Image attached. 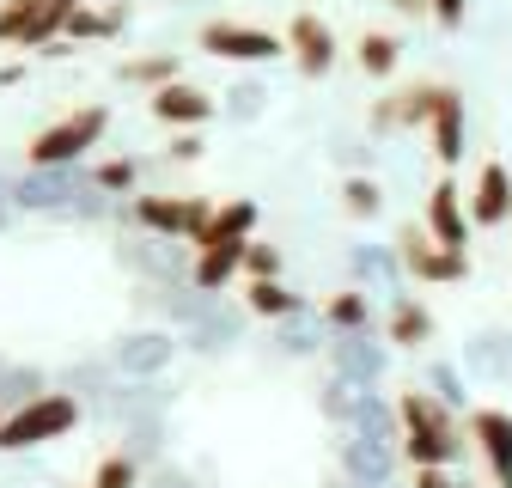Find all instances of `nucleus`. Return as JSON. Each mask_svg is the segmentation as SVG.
<instances>
[{
  "label": "nucleus",
  "mask_w": 512,
  "mask_h": 488,
  "mask_svg": "<svg viewBox=\"0 0 512 488\" xmlns=\"http://www.w3.org/2000/svg\"><path fill=\"white\" fill-rule=\"evenodd\" d=\"M470 446L482 452L488 482L494 488H512V415L506 409H494V403H476L470 409Z\"/></svg>",
  "instance_id": "nucleus-15"
},
{
  "label": "nucleus",
  "mask_w": 512,
  "mask_h": 488,
  "mask_svg": "<svg viewBox=\"0 0 512 488\" xmlns=\"http://www.w3.org/2000/svg\"><path fill=\"white\" fill-rule=\"evenodd\" d=\"M116 257H122V269H135L147 287L189 281V269H196V251H189V244H171V238H153V232H122Z\"/></svg>",
  "instance_id": "nucleus-6"
},
{
  "label": "nucleus",
  "mask_w": 512,
  "mask_h": 488,
  "mask_svg": "<svg viewBox=\"0 0 512 488\" xmlns=\"http://www.w3.org/2000/svg\"><path fill=\"white\" fill-rule=\"evenodd\" d=\"M244 312H250V318H263V324H281V318L311 312V305H305L287 281H250V287H244Z\"/></svg>",
  "instance_id": "nucleus-25"
},
{
  "label": "nucleus",
  "mask_w": 512,
  "mask_h": 488,
  "mask_svg": "<svg viewBox=\"0 0 512 488\" xmlns=\"http://www.w3.org/2000/svg\"><path fill=\"white\" fill-rule=\"evenodd\" d=\"M177 354H183V336L153 324V330H128L110 348V366H116V379H159V373H171Z\"/></svg>",
  "instance_id": "nucleus-9"
},
{
  "label": "nucleus",
  "mask_w": 512,
  "mask_h": 488,
  "mask_svg": "<svg viewBox=\"0 0 512 488\" xmlns=\"http://www.w3.org/2000/svg\"><path fill=\"white\" fill-rule=\"evenodd\" d=\"M86 177L98 183L104 196H116V202H122V196H141V159H128V153H122V159H98Z\"/></svg>",
  "instance_id": "nucleus-34"
},
{
  "label": "nucleus",
  "mask_w": 512,
  "mask_h": 488,
  "mask_svg": "<svg viewBox=\"0 0 512 488\" xmlns=\"http://www.w3.org/2000/svg\"><path fill=\"white\" fill-rule=\"evenodd\" d=\"M458 488H476V482H458Z\"/></svg>",
  "instance_id": "nucleus-50"
},
{
  "label": "nucleus",
  "mask_w": 512,
  "mask_h": 488,
  "mask_svg": "<svg viewBox=\"0 0 512 488\" xmlns=\"http://www.w3.org/2000/svg\"><path fill=\"white\" fill-rule=\"evenodd\" d=\"M0 427H7V403H0Z\"/></svg>",
  "instance_id": "nucleus-49"
},
{
  "label": "nucleus",
  "mask_w": 512,
  "mask_h": 488,
  "mask_svg": "<svg viewBox=\"0 0 512 488\" xmlns=\"http://www.w3.org/2000/svg\"><path fill=\"white\" fill-rule=\"evenodd\" d=\"M202 238H256V202H244V196H232V202H220Z\"/></svg>",
  "instance_id": "nucleus-36"
},
{
  "label": "nucleus",
  "mask_w": 512,
  "mask_h": 488,
  "mask_svg": "<svg viewBox=\"0 0 512 488\" xmlns=\"http://www.w3.org/2000/svg\"><path fill=\"white\" fill-rule=\"evenodd\" d=\"M141 464L128 458V452H110V458H98V470H92V482L86 488H141Z\"/></svg>",
  "instance_id": "nucleus-38"
},
{
  "label": "nucleus",
  "mask_w": 512,
  "mask_h": 488,
  "mask_svg": "<svg viewBox=\"0 0 512 488\" xmlns=\"http://www.w3.org/2000/svg\"><path fill=\"white\" fill-rule=\"evenodd\" d=\"M354 61H360L366 80H391V74L403 68V43H397L391 31H366V37L354 43Z\"/></svg>",
  "instance_id": "nucleus-29"
},
{
  "label": "nucleus",
  "mask_w": 512,
  "mask_h": 488,
  "mask_svg": "<svg viewBox=\"0 0 512 488\" xmlns=\"http://www.w3.org/2000/svg\"><path fill=\"white\" fill-rule=\"evenodd\" d=\"M470 226H512V171L500 159H488L476 171V190H470Z\"/></svg>",
  "instance_id": "nucleus-19"
},
{
  "label": "nucleus",
  "mask_w": 512,
  "mask_h": 488,
  "mask_svg": "<svg viewBox=\"0 0 512 488\" xmlns=\"http://www.w3.org/2000/svg\"><path fill=\"white\" fill-rule=\"evenodd\" d=\"M104 135H110V110L104 104H80V110H68L61 122H49V129L25 147V165H37V171L80 165L92 147H104Z\"/></svg>",
  "instance_id": "nucleus-2"
},
{
  "label": "nucleus",
  "mask_w": 512,
  "mask_h": 488,
  "mask_svg": "<svg viewBox=\"0 0 512 488\" xmlns=\"http://www.w3.org/2000/svg\"><path fill=\"white\" fill-rule=\"evenodd\" d=\"M116 452H128L141 470H153V464H165V409L159 415H141V421H128L122 427V446Z\"/></svg>",
  "instance_id": "nucleus-27"
},
{
  "label": "nucleus",
  "mask_w": 512,
  "mask_h": 488,
  "mask_svg": "<svg viewBox=\"0 0 512 488\" xmlns=\"http://www.w3.org/2000/svg\"><path fill=\"white\" fill-rule=\"evenodd\" d=\"M244 330H250V312H244V299L232 305V299L208 293L202 318L183 330V348H196V354H232V348L244 342Z\"/></svg>",
  "instance_id": "nucleus-13"
},
{
  "label": "nucleus",
  "mask_w": 512,
  "mask_h": 488,
  "mask_svg": "<svg viewBox=\"0 0 512 488\" xmlns=\"http://www.w3.org/2000/svg\"><path fill=\"white\" fill-rule=\"evenodd\" d=\"M464 379H482V385H512V330H476L458 354Z\"/></svg>",
  "instance_id": "nucleus-18"
},
{
  "label": "nucleus",
  "mask_w": 512,
  "mask_h": 488,
  "mask_svg": "<svg viewBox=\"0 0 512 488\" xmlns=\"http://www.w3.org/2000/svg\"><path fill=\"white\" fill-rule=\"evenodd\" d=\"M348 275H354V287H366V293H403V257L391 251V244H348Z\"/></svg>",
  "instance_id": "nucleus-20"
},
{
  "label": "nucleus",
  "mask_w": 512,
  "mask_h": 488,
  "mask_svg": "<svg viewBox=\"0 0 512 488\" xmlns=\"http://www.w3.org/2000/svg\"><path fill=\"white\" fill-rule=\"evenodd\" d=\"M384 342L391 348H427L433 342V312L415 293H391V312H384Z\"/></svg>",
  "instance_id": "nucleus-23"
},
{
  "label": "nucleus",
  "mask_w": 512,
  "mask_h": 488,
  "mask_svg": "<svg viewBox=\"0 0 512 488\" xmlns=\"http://www.w3.org/2000/svg\"><path fill=\"white\" fill-rule=\"evenodd\" d=\"M336 458H342V476L360 482V488H384V482H397V470H403V446L397 440H366V434H342Z\"/></svg>",
  "instance_id": "nucleus-12"
},
{
  "label": "nucleus",
  "mask_w": 512,
  "mask_h": 488,
  "mask_svg": "<svg viewBox=\"0 0 512 488\" xmlns=\"http://www.w3.org/2000/svg\"><path fill=\"white\" fill-rule=\"evenodd\" d=\"M342 208H348L354 220H378V214H384V190H378L372 171H348V177H342Z\"/></svg>",
  "instance_id": "nucleus-35"
},
{
  "label": "nucleus",
  "mask_w": 512,
  "mask_h": 488,
  "mask_svg": "<svg viewBox=\"0 0 512 488\" xmlns=\"http://www.w3.org/2000/svg\"><path fill=\"white\" fill-rule=\"evenodd\" d=\"M287 49H293V61H299V74H305V80H324L336 61H342L336 31L317 19V13H293V25H287Z\"/></svg>",
  "instance_id": "nucleus-17"
},
{
  "label": "nucleus",
  "mask_w": 512,
  "mask_h": 488,
  "mask_svg": "<svg viewBox=\"0 0 512 488\" xmlns=\"http://www.w3.org/2000/svg\"><path fill=\"white\" fill-rule=\"evenodd\" d=\"M141 488H202L189 470H177V464H153L147 476H141Z\"/></svg>",
  "instance_id": "nucleus-42"
},
{
  "label": "nucleus",
  "mask_w": 512,
  "mask_h": 488,
  "mask_svg": "<svg viewBox=\"0 0 512 488\" xmlns=\"http://www.w3.org/2000/svg\"><path fill=\"white\" fill-rule=\"evenodd\" d=\"M263 110H269V92L256 86V80L232 86V92H226V104H220V116H232V122H256V116H263Z\"/></svg>",
  "instance_id": "nucleus-39"
},
{
  "label": "nucleus",
  "mask_w": 512,
  "mask_h": 488,
  "mask_svg": "<svg viewBox=\"0 0 512 488\" xmlns=\"http://www.w3.org/2000/svg\"><path fill=\"white\" fill-rule=\"evenodd\" d=\"M177 68H183V61L165 49V55H141V61H122V68H116V80L122 86H147V92H159V86H171L177 80Z\"/></svg>",
  "instance_id": "nucleus-33"
},
{
  "label": "nucleus",
  "mask_w": 512,
  "mask_h": 488,
  "mask_svg": "<svg viewBox=\"0 0 512 488\" xmlns=\"http://www.w3.org/2000/svg\"><path fill=\"white\" fill-rule=\"evenodd\" d=\"M427 238L445 244V251H470V202L452 177H439L433 190H427V214H421Z\"/></svg>",
  "instance_id": "nucleus-16"
},
{
  "label": "nucleus",
  "mask_w": 512,
  "mask_h": 488,
  "mask_svg": "<svg viewBox=\"0 0 512 488\" xmlns=\"http://www.w3.org/2000/svg\"><path fill=\"white\" fill-rule=\"evenodd\" d=\"M360 397H366V385H354V379H342V373H324V385H317V409H324L336 427H348V421H354Z\"/></svg>",
  "instance_id": "nucleus-32"
},
{
  "label": "nucleus",
  "mask_w": 512,
  "mask_h": 488,
  "mask_svg": "<svg viewBox=\"0 0 512 488\" xmlns=\"http://www.w3.org/2000/svg\"><path fill=\"white\" fill-rule=\"evenodd\" d=\"M202 49L220 55V61H244V68H256V61H281V55H287V37L263 31V25L214 19V25H202Z\"/></svg>",
  "instance_id": "nucleus-11"
},
{
  "label": "nucleus",
  "mask_w": 512,
  "mask_h": 488,
  "mask_svg": "<svg viewBox=\"0 0 512 488\" xmlns=\"http://www.w3.org/2000/svg\"><path fill=\"white\" fill-rule=\"evenodd\" d=\"M324 360H330V373H342V379H354V385L378 391V385H384V373H391V342H384L378 330H354V336H336V330H330Z\"/></svg>",
  "instance_id": "nucleus-10"
},
{
  "label": "nucleus",
  "mask_w": 512,
  "mask_h": 488,
  "mask_svg": "<svg viewBox=\"0 0 512 488\" xmlns=\"http://www.w3.org/2000/svg\"><path fill=\"white\" fill-rule=\"evenodd\" d=\"M427 391L452 409V415H470V379H464L458 360H433V366H427Z\"/></svg>",
  "instance_id": "nucleus-31"
},
{
  "label": "nucleus",
  "mask_w": 512,
  "mask_h": 488,
  "mask_svg": "<svg viewBox=\"0 0 512 488\" xmlns=\"http://www.w3.org/2000/svg\"><path fill=\"white\" fill-rule=\"evenodd\" d=\"M324 488H360V482H348V476H330ZM384 488H397V482H384Z\"/></svg>",
  "instance_id": "nucleus-48"
},
{
  "label": "nucleus",
  "mask_w": 512,
  "mask_h": 488,
  "mask_svg": "<svg viewBox=\"0 0 512 488\" xmlns=\"http://www.w3.org/2000/svg\"><path fill=\"white\" fill-rule=\"evenodd\" d=\"M147 110H153V122H165V129H177V135H196V129H208V122L220 116L214 92L189 86V80H171V86L147 92Z\"/></svg>",
  "instance_id": "nucleus-14"
},
{
  "label": "nucleus",
  "mask_w": 512,
  "mask_h": 488,
  "mask_svg": "<svg viewBox=\"0 0 512 488\" xmlns=\"http://www.w3.org/2000/svg\"><path fill=\"white\" fill-rule=\"evenodd\" d=\"M372 153H378V147H372V135H366V141H342V147H336V159H342L348 171H372Z\"/></svg>",
  "instance_id": "nucleus-44"
},
{
  "label": "nucleus",
  "mask_w": 512,
  "mask_h": 488,
  "mask_svg": "<svg viewBox=\"0 0 512 488\" xmlns=\"http://www.w3.org/2000/svg\"><path fill=\"white\" fill-rule=\"evenodd\" d=\"M86 403L74 391H49L25 409L7 415V427H0V452H31V446H49V440H68L74 427H80Z\"/></svg>",
  "instance_id": "nucleus-3"
},
{
  "label": "nucleus",
  "mask_w": 512,
  "mask_h": 488,
  "mask_svg": "<svg viewBox=\"0 0 512 488\" xmlns=\"http://www.w3.org/2000/svg\"><path fill=\"white\" fill-rule=\"evenodd\" d=\"M37 397H49V373L43 366H19V360H7V373H0V403H7V415L13 409H25V403H37Z\"/></svg>",
  "instance_id": "nucleus-30"
},
{
  "label": "nucleus",
  "mask_w": 512,
  "mask_h": 488,
  "mask_svg": "<svg viewBox=\"0 0 512 488\" xmlns=\"http://www.w3.org/2000/svg\"><path fill=\"white\" fill-rule=\"evenodd\" d=\"M269 348L287 354V360H317V354L330 348V330H324V318H317V312H299V318L269 324Z\"/></svg>",
  "instance_id": "nucleus-22"
},
{
  "label": "nucleus",
  "mask_w": 512,
  "mask_h": 488,
  "mask_svg": "<svg viewBox=\"0 0 512 488\" xmlns=\"http://www.w3.org/2000/svg\"><path fill=\"white\" fill-rule=\"evenodd\" d=\"M427 13H433L445 31H464V13H470V0H427Z\"/></svg>",
  "instance_id": "nucleus-43"
},
{
  "label": "nucleus",
  "mask_w": 512,
  "mask_h": 488,
  "mask_svg": "<svg viewBox=\"0 0 512 488\" xmlns=\"http://www.w3.org/2000/svg\"><path fill=\"white\" fill-rule=\"evenodd\" d=\"M244 275L250 281H281V251H275V244H263V238H250L244 244Z\"/></svg>",
  "instance_id": "nucleus-40"
},
{
  "label": "nucleus",
  "mask_w": 512,
  "mask_h": 488,
  "mask_svg": "<svg viewBox=\"0 0 512 488\" xmlns=\"http://www.w3.org/2000/svg\"><path fill=\"white\" fill-rule=\"evenodd\" d=\"M165 159H177V165H196V159H202V135H177Z\"/></svg>",
  "instance_id": "nucleus-45"
},
{
  "label": "nucleus",
  "mask_w": 512,
  "mask_h": 488,
  "mask_svg": "<svg viewBox=\"0 0 512 488\" xmlns=\"http://www.w3.org/2000/svg\"><path fill=\"white\" fill-rule=\"evenodd\" d=\"M317 318H324V330H336V336L372 330V293L366 287H342V293H330L324 305H317Z\"/></svg>",
  "instance_id": "nucleus-26"
},
{
  "label": "nucleus",
  "mask_w": 512,
  "mask_h": 488,
  "mask_svg": "<svg viewBox=\"0 0 512 488\" xmlns=\"http://www.w3.org/2000/svg\"><path fill=\"white\" fill-rule=\"evenodd\" d=\"M397 257H403V275L421 281V287H452V281L470 275V251H445V244L427 238V226L397 232Z\"/></svg>",
  "instance_id": "nucleus-8"
},
{
  "label": "nucleus",
  "mask_w": 512,
  "mask_h": 488,
  "mask_svg": "<svg viewBox=\"0 0 512 488\" xmlns=\"http://www.w3.org/2000/svg\"><path fill=\"white\" fill-rule=\"evenodd\" d=\"M403 129V92H391V98H378L372 104V122H366V135L378 141V135H397Z\"/></svg>",
  "instance_id": "nucleus-41"
},
{
  "label": "nucleus",
  "mask_w": 512,
  "mask_h": 488,
  "mask_svg": "<svg viewBox=\"0 0 512 488\" xmlns=\"http://www.w3.org/2000/svg\"><path fill=\"white\" fill-rule=\"evenodd\" d=\"M122 19H128V13H92L86 0H80V13L68 19V31H61V37H68V43H104V37L122 31Z\"/></svg>",
  "instance_id": "nucleus-37"
},
{
  "label": "nucleus",
  "mask_w": 512,
  "mask_h": 488,
  "mask_svg": "<svg viewBox=\"0 0 512 488\" xmlns=\"http://www.w3.org/2000/svg\"><path fill=\"white\" fill-rule=\"evenodd\" d=\"M147 299H153V312L165 318V330H189L202 318V305H208V293L196 287V281H165V287H147Z\"/></svg>",
  "instance_id": "nucleus-24"
},
{
  "label": "nucleus",
  "mask_w": 512,
  "mask_h": 488,
  "mask_svg": "<svg viewBox=\"0 0 512 488\" xmlns=\"http://www.w3.org/2000/svg\"><path fill=\"white\" fill-rule=\"evenodd\" d=\"M86 183H92V177H86L80 165H55V171L25 165V177H13V208H19V214H49V220H61V214L80 202Z\"/></svg>",
  "instance_id": "nucleus-7"
},
{
  "label": "nucleus",
  "mask_w": 512,
  "mask_h": 488,
  "mask_svg": "<svg viewBox=\"0 0 512 488\" xmlns=\"http://www.w3.org/2000/svg\"><path fill=\"white\" fill-rule=\"evenodd\" d=\"M342 434H366V440H397V446H403V421H397V403H384L378 391H366V397H360V409H354V421L342 427Z\"/></svg>",
  "instance_id": "nucleus-28"
},
{
  "label": "nucleus",
  "mask_w": 512,
  "mask_h": 488,
  "mask_svg": "<svg viewBox=\"0 0 512 488\" xmlns=\"http://www.w3.org/2000/svg\"><path fill=\"white\" fill-rule=\"evenodd\" d=\"M397 421H403V458L415 470H452L464 440H458V415L445 409L427 385H409L397 397Z\"/></svg>",
  "instance_id": "nucleus-1"
},
{
  "label": "nucleus",
  "mask_w": 512,
  "mask_h": 488,
  "mask_svg": "<svg viewBox=\"0 0 512 488\" xmlns=\"http://www.w3.org/2000/svg\"><path fill=\"white\" fill-rule=\"evenodd\" d=\"M427 135H433V153H439V165H445V171L464 165V98H458L452 86H439V92H433Z\"/></svg>",
  "instance_id": "nucleus-21"
},
{
  "label": "nucleus",
  "mask_w": 512,
  "mask_h": 488,
  "mask_svg": "<svg viewBox=\"0 0 512 488\" xmlns=\"http://www.w3.org/2000/svg\"><path fill=\"white\" fill-rule=\"evenodd\" d=\"M13 214H19V208H13V177H0V232L13 226Z\"/></svg>",
  "instance_id": "nucleus-47"
},
{
  "label": "nucleus",
  "mask_w": 512,
  "mask_h": 488,
  "mask_svg": "<svg viewBox=\"0 0 512 488\" xmlns=\"http://www.w3.org/2000/svg\"><path fill=\"white\" fill-rule=\"evenodd\" d=\"M128 220L153 238H171V244H189L196 251L208 220H214V202L208 196H128Z\"/></svg>",
  "instance_id": "nucleus-4"
},
{
  "label": "nucleus",
  "mask_w": 512,
  "mask_h": 488,
  "mask_svg": "<svg viewBox=\"0 0 512 488\" xmlns=\"http://www.w3.org/2000/svg\"><path fill=\"white\" fill-rule=\"evenodd\" d=\"M80 13V0H7L0 7V43L13 49H49L68 19Z\"/></svg>",
  "instance_id": "nucleus-5"
},
{
  "label": "nucleus",
  "mask_w": 512,
  "mask_h": 488,
  "mask_svg": "<svg viewBox=\"0 0 512 488\" xmlns=\"http://www.w3.org/2000/svg\"><path fill=\"white\" fill-rule=\"evenodd\" d=\"M409 488H458V476H452V470H415Z\"/></svg>",
  "instance_id": "nucleus-46"
}]
</instances>
